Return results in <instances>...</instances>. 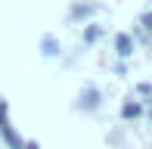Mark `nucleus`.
I'll return each mask as SVG.
<instances>
[{
    "label": "nucleus",
    "mask_w": 152,
    "mask_h": 149,
    "mask_svg": "<svg viewBox=\"0 0 152 149\" xmlns=\"http://www.w3.org/2000/svg\"><path fill=\"white\" fill-rule=\"evenodd\" d=\"M0 137L6 140V146H10V149H25V140L19 137L16 131H12V124H10V121H6V124H0Z\"/></svg>",
    "instance_id": "obj_1"
},
{
    "label": "nucleus",
    "mask_w": 152,
    "mask_h": 149,
    "mask_svg": "<svg viewBox=\"0 0 152 149\" xmlns=\"http://www.w3.org/2000/svg\"><path fill=\"white\" fill-rule=\"evenodd\" d=\"M115 50H118V56L121 59H127V56H134V40H130V34H121L115 37Z\"/></svg>",
    "instance_id": "obj_2"
},
{
    "label": "nucleus",
    "mask_w": 152,
    "mask_h": 149,
    "mask_svg": "<svg viewBox=\"0 0 152 149\" xmlns=\"http://www.w3.org/2000/svg\"><path fill=\"white\" fill-rule=\"evenodd\" d=\"M81 106H84V109H99V90H96V87H87V90L81 93Z\"/></svg>",
    "instance_id": "obj_3"
},
{
    "label": "nucleus",
    "mask_w": 152,
    "mask_h": 149,
    "mask_svg": "<svg viewBox=\"0 0 152 149\" xmlns=\"http://www.w3.org/2000/svg\"><path fill=\"white\" fill-rule=\"evenodd\" d=\"M93 12H96V6H90V3H75L68 16H72L75 22H78V19H87V16H93Z\"/></svg>",
    "instance_id": "obj_4"
},
{
    "label": "nucleus",
    "mask_w": 152,
    "mask_h": 149,
    "mask_svg": "<svg viewBox=\"0 0 152 149\" xmlns=\"http://www.w3.org/2000/svg\"><path fill=\"white\" fill-rule=\"evenodd\" d=\"M140 115H143V106H140V103H124V106H121V118H124V121L140 118Z\"/></svg>",
    "instance_id": "obj_5"
},
{
    "label": "nucleus",
    "mask_w": 152,
    "mask_h": 149,
    "mask_svg": "<svg viewBox=\"0 0 152 149\" xmlns=\"http://www.w3.org/2000/svg\"><path fill=\"white\" fill-rule=\"evenodd\" d=\"M99 34H102V31L96 28V25H90V28L84 31V40H87V44H93V40H99Z\"/></svg>",
    "instance_id": "obj_6"
},
{
    "label": "nucleus",
    "mask_w": 152,
    "mask_h": 149,
    "mask_svg": "<svg viewBox=\"0 0 152 149\" xmlns=\"http://www.w3.org/2000/svg\"><path fill=\"white\" fill-rule=\"evenodd\" d=\"M44 53L47 56H56V40L53 37H44Z\"/></svg>",
    "instance_id": "obj_7"
},
{
    "label": "nucleus",
    "mask_w": 152,
    "mask_h": 149,
    "mask_svg": "<svg viewBox=\"0 0 152 149\" xmlns=\"http://www.w3.org/2000/svg\"><path fill=\"white\" fill-rule=\"evenodd\" d=\"M140 25H143V28H146L149 34H152V12H143V16H140Z\"/></svg>",
    "instance_id": "obj_8"
},
{
    "label": "nucleus",
    "mask_w": 152,
    "mask_h": 149,
    "mask_svg": "<svg viewBox=\"0 0 152 149\" xmlns=\"http://www.w3.org/2000/svg\"><path fill=\"white\" fill-rule=\"evenodd\" d=\"M6 121H10V118H6V103L0 99V124H6Z\"/></svg>",
    "instance_id": "obj_9"
},
{
    "label": "nucleus",
    "mask_w": 152,
    "mask_h": 149,
    "mask_svg": "<svg viewBox=\"0 0 152 149\" xmlns=\"http://www.w3.org/2000/svg\"><path fill=\"white\" fill-rule=\"evenodd\" d=\"M25 149H40V146L37 143H25Z\"/></svg>",
    "instance_id": "obj_10"
}]
</instances>
